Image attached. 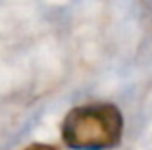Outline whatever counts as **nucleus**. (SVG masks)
I'll return each mask as SVG.
<instances>
[{"label": "nucleus", "instance_id": "obj_1", "mask_svg": "<svg viewBox=\"0 0 152 150\" xmlns=\"http://www.w3.org/2000/svg\"><path fill=\"white\" fill-rule=\"evenodd\" d=\"M123 137V116L110 102L83 104L69 110L62 121V141L71 150L115 148Z\"/></svg>", "mask_w": 152, "mask_h": 150}, {"label": "nucleus", "instance_id": "obj_2", "mask_svg": "<svg viewBox=\"0 0 152 150\" xmlns=\"http://www.w3.org/2000/svg\"><path fill=\"white\" fill-rule=\"evenodd\" d=\"M23 150H56V146H52V144H42V143H35V144H29L27 148Z\"/></svg>", "mask_w": 152, "mask_h": 150}]
</instances>
